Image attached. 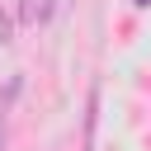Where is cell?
Returning a JSON list of instances; mask_svg holds the SVG:
<instances>
[{
	"label": "cell",
	"instance_id": "obj_3",
	"mask_svg": "<svg viewBox=\"0 0 151 151\" xmlns=\"http://www.w3.org/2000/svg\"><path fill=\"white\" fill-rule=\"evenodd\" d=\"M52 9H57L52 0H38V24H47V19H52Z\"/></svg>",
	"mask_w": 151,
	"mask_h": 151
},
{
	"label": "cell",
	"instance_id": "obj_2",
	"mask_svg": "<svg viewBox=\"0 0 151 151\" xmlns=\"http://www.w3.org/2000/svg\"><path fill=\"white\" fill-rule=\"evenodd\" d=\"M9 38H14V19H9V14H5V9H0V47H5V42H9Z\"/></svg>",
	"mask_w": 151,
	"mask_h": 151
},
{
	"label": "cell",
	"instance_id": "obj_1",
	"mask_svg": "<svg viewBox=\"0 0 151 151\" xmlns=\"http://www.w3.org/2000/svg\"><path fill=\"white\" fill-rule=\"evenodd\" d=\"M19 24H38V0H19Z\"/></svg>",
	"mask_w": 151,
	"mask_h": 151
},
{
	"label": "cell",
	"instance_id": "obj_4",
	"mask_svg": "<svg viewBox=\"0 0 151 151\" xmlns=\"http://www.w3.org/2000/svg\"><path fill=\"white\" fill-rule=\"evenodd\" d=\"M137 5H142V9H146V5H151V0H137Z\"/></svg>",
	"mask_w": 151,
	"mask_h": 151
},
{
	"label": "cell",
	"instance_id": "obj_5",
	"mask_svg": "<svg viewBox=\"0 0 151 151\" xmlns=\"http://www.w3.org/2000/svg\"><path fill=\"white\" fill-rule=\"evenodd\" d=\"M0 146H5V132H0Z\"/></svg>",
	"mask_w": 151,
	"mask_h": 151
}]
</instances>
